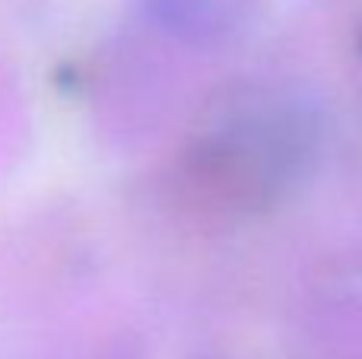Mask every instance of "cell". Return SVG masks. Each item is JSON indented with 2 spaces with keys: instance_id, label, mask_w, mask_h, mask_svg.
<instances>
[{
  "instance_id": "cell-1",
  "label": "cell",
  "mask_w": 362,
  "mask_h": 359,
  "mask_svg": "<svg viewBox=\"0 0 362 359\" xmlns=\"http://www.w3.org/2000/svg\"><path fill=\"white\" fill-rule=\"evenodd\" d=\"M315 118L289 99L251 102V108L238 112L219 134L232 163L251 169L257 182L296 175V169L315 153Z\"/></svg>"
},
{
  "instance_id": "cell-2",
  "label": "cell",
  "mask_w": 362,
  "mask_h": 359,
  "mask_svg": "<svg viewBox=\"0 0 362 359\" xmlns=\"http://www.w3.org/2000/svg\"><path fill=\"white\" fill-rule=\"evenodd\" d=\"M146 23L187 48H223L255 23L257 0H137Z\"/></svg>"
}]
</instances>
